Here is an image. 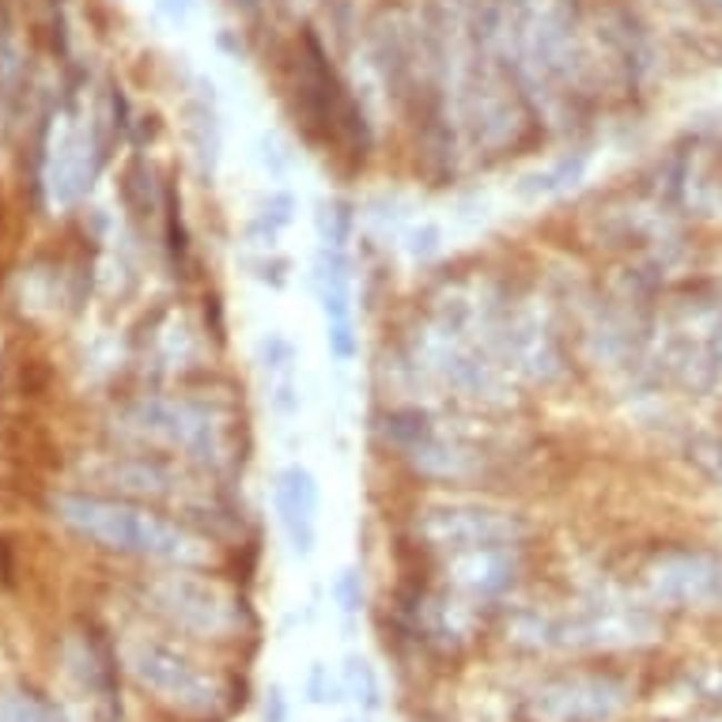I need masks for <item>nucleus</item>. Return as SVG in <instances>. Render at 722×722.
<instances>
[{
  "mask_svg": "<svg viewBox=\"0 0 722 722\" xmlns=\"http://www.w3.org/2000/svg\"><path fill=\"white\" fill-rule=\"evenodd\" d=\"M318 228H322L325 247H341L344 250V242H349V234H352V209L344 201L325 204L322 215H318Z\"/></svg>",
  "mask_w": 722,
  "mask_h": 722,
  "instance_id": "nucleus-19",
  "label": "nucleus"
},
{
  "mask_svg": "<svg viewBox=\"0 0 722 722\" xmlns=\"http://www.w3.org/2000/svg\"><path fill=\"white\" fill-rule=\"evenodd\" d=\"M273 503L277 519L284 527L288 541L299 556H311L314 538H318V481L311 469L303 465H284L273 484Z\"/></svg>",
  "mask_w": 722,
  "mask_h": 722,
  "instance_id": "nucleus-12",
  "label": "nucleus"
},
{
  "mask_svg": "<svg viewBox=\"0 0 722 722\" xmlns=\"http://www.w3.org/2000/svg\"><path fill=\"white\" fill-rule=\"evenodd\" d=\"M292 215H295V201H292V197H288V193H269V201L261 204L254 228L261 234H269V242H273L277 231H284L288 223H292Z\"/></svg>",
  "mask_w": 722,
  "mask_h": 722,
  "instance_id": "nucleus-18",
  "label": "nucleus"
},
{
  "mask_svg": "<svg viewBox=\"0 0 722 722\" xmlns=\"http://www.w3.org/2000/svg\"><path fill=\"white\" fill-rule=\"evenodd\" d=\"M450 579L473 598H500L514 583L511 549H473L450 556Z\"/></svg>",
  "mask_w": 722,
  "mask_h": 722,
  "instance_id": "nucleus-13",
  "label": "nucleus"
},
{
  "mask_svg": "<svg viewBox=\"0 0 722 722\" xmlns=\"http://www.w3.org/2000/svg\"><path fill=\"white\" fill-rule=\"evenodd\" d=\"M311 696H314L318 703L330 700V696H325V670H314V673H311Z\"/></svg>",
  "mask_w": 722,
  "mask_h": 722,
  "instance_id": "nucleus-23",
  "label": "nucleus"
},
{
  "mask_svg": "<svg viewBox=\"0 0 722 722\" xmlns=\"http://www.w3.org/2000/svg\"><path fill=\"white\" fill-rule=\"evenodd\" d=\"M654 598L689 609H722V556L703 549H670L646 564Z\"/></svg>",
  "mask_w": 722,
  "mask_h": 722,
  "instance_id": "nucleus-8",
  "label": "nucleus"
},
{
  "mask_svg": "<svg viewBox=\"0 0 722 722\" xmlns=\"http://www.w3.org/2000/svg\"><path fill=\"white\" fill-rule=\"evenodd\" d=\"M495 344L508 368L527 374L533 382H552L564 374V344H560L556 325L549 322L545 311L530 303L508 307L495 318Z\"/></svg>",
  "mask_w": 722,
  "mask_h": 722,
  "instance_id": "nucleus-6",
  "label": "nucleus"
},
{
  "mask_svg": "<svg viewBox=\"0 0 722 722\" xmlns=\"http://www.w3.org/2000/svg\"><path fill=\"white\" fill-rule=\"evenodd\" d=\"M318 295H322V314H325V341L337 360H352L360 352L352 325V277H349V258L341 247L318 250Z\"/></svg>",
  "mask_w": 722,
  "mask_h": 722,
  "instance_id": "nucleus-11",
  "label": "nucleus"
},
{
  "mask_svg": "<svg viewBox=\"0 0 722 722\" xmlns=\"http://www.w3.org/2000/svg\"><path fill=\"white\" fill-rule=\"evenodd\" d=\"M624 703V684L613 678H568L533 696L541 722H602Z\"/></svg>",
  "mask_w": 722,
  "mask_h": 722,
  "instance_id": "nucleus-10",
  "label": "nucleus"
},
{
  "mask_svg": "<svg viewBox=\"0 0 722 722\" xmlns=\"http://www.w3.org/2000/svg\"><path fill=\"white\" fill-rule=\"evenodd\" d=\"M337 602H341L344 613H355L363 602V590H360V575L355 571H344L341 579H337Z\"/></svg>",
  "mask_w": 722,
  "mask_h": 722,
  "instance_id": "nucleus-21",
  "label": "nucleus"
},
{
  "mask_svg": "<svg viewBox=\"0 0 722 722\" xmlns=\"http://www.w3.org/2000/svg\"><path fill=\"white\" fill-rule=\"evenodd\" d=\"M58 511L72 530L102 549L133 552V556H152V560L201 556L190 533L178 530L174 522L159 519L152 511L133 508V503L99 500V495H64Z\"/></svg>",
  "mask_w": 722,
  "mask_h": 722,
  "instance_id": "nucleus-2",
  "label": "nucleus"
},
{
  "mask_svg": "<svg viewBox=\"0 0 722 722\" xmlns=\"http://www.w3.org/2000/svg\"><path fill=\"white\" fill-rule=\"evenodd\" d=\"M443 234H439V228H431V223H424L417 234H412V254L417 258H435L439 250H443Z\"/></svg>",
  "mask_w": 722,
  "mask_h": 722,
  "instance_id": "nucleus-22",
  "label": "nucleus"
},
{
  "mask_svg": "<svg viewBox=\"0 0 722 722\" xmlns=\"http://www.w3.org/2000/svg\"><path fill=\"white\" fill-rule=\"evenodd\" d=\"M492 322L495 318H484L473 299H443L417 337L420 368L462 398L489 401V405L508 401V374L492 352Z\"/></svg>",
  "mask_w": 722,
  "mask_h": 722,
  "instance_id": "nucleus-1",
  "label": "nucleus"
},
{
  "mask_svg": "<svg viewBox=\"0 0 722 722\" xmlns=\"http://www.w3.org/2000/svg\"><path fill=\"white\" fill-rule=\"evenodd\" d=\"M387 439L401 454L409 458L417 469H424L431 477H465L473 473V450L462 447L458 439H450L447 431H439L435 420L420 409H393L387 412Z\"/></svg>",
  "mask_w": 722,
  "mask_h": 722,
  "instance_id": "nucleus-9",
  "label": "nucleus"
},
{
  "mask_svg": "<svg viewBox=\"0 0 722 722\" xmlns=\"http://www.w3.org/2000/svg\"><path fill=\"white\" fill-rule=\"evenodd\" d=\"M129 420L140 435H152L197 462L223 465L231 458L228 420L212 405H197L190 398H144L129 409Z\"/></svg>",
  "mask_w": 722,
  "mask_h": 722,
  "instance_id": "nucleus-3",
  "label": "nucleus"
},
{
  "mask_svg": "<svg viewBox=\"0 0 722 722\" xmlns=\"http://www.w3.org/2000/svg\"><path fill=\"white\" fill-rule=\"evenodd\" d=\"M684 458L700 477H708L711 484H722V435H711V431L689 435L684 439Z\"/></svg>",
  "mask_w": 722,
  "mask_h": 722,
  "instance_id": "nucleus-16",
  "label": "nucleus"
},
{
  "mask_svg": "<svg viewBox=\"0 0 722 722\" xmlns=\"http://www.w3.org/2000/svg\"><path fill=\"white\" fill-rule=\"evenodd\" d=\"M110 477L129 492L140 495H174L182 489V473L167 462H156V458H137V462H118L110 469Z\"/></svg>",
  "mask_w": 722,
  "mask_h": 722,
  "instance_id": "nucleus-14",
  "label": "nucleus"
},
{
  "mask_svg": "<svg viewBox=\"0 0 722 722\" xmlns=\"http://www.w3.org/2000/svg\"><path fill=\"white\" fill-rule=\"evenodd\" d=\"M583 174H586V152H568V156H560L556 163H549V167H541V171L522 178L519 190L527 197H556V193L571 190V185H579Z\"/></svg>",
  "mask_w": 722,
  "mask_h": 722,
  "instance_id": "nucleus-15",
  "label": "nucleus"
},
{
  "mask_svg": "<svg viewBox=\"0 0 722 722\" xmlns=\"http://www.w3.org/2000/svg\"><path fill=\"white\" fill-rule=\"evenodd\" d=\"M344 684H349V692L363 708H379V696H382L379 678H374V670L363 659H349V665H344Z\"/></svg>",
  "mask_w": 722,
  "mask_h": 722,
  "instance_id": "nucleus-17",
  "label": "nucleus"
},
{
  "mask_svg": "<svg viewBox=\"0 0 722 722\" xmlns=\"http://www.w3.org/2000/svg\"><path fill=\"white\" fill-rule=\"evenodd\" d=\"M4 722H58V719H53V711L42 708L39 700H20V703H12V708H8Z\"/></svg>",
  "mask_w": 722,
  "mask_h": 722,
  "instance_id": "nucleus-20",
  "label": "nucleus"
},
{
  "mask_svg": "<svg viewBox=\"0 0 722 722\" xmlns=\"http://www.w3.org/2000/svg\"><path fill=\"white\" fill-rule=\"evenodd\" d=\"M156 609L167 613L178 628L204 640H223L239 628V609L234 598L223 594L220 586L209 579H193V575H167L152 586Z\"/></svg>",
  "mask_w": 722,
  "mask_h": 722,
  "instance_id": "nucleus-7",
  "label": "nucleus"
},
{
  "mask_svg": "<svg viewBox=\"0 0 722 722\" xmlns=\"http://www.w3.org/2000/svg\"><path fill=\"white\" fill-rule=\"evenodd\" d=\"M417 533L439 552H473V549H514L530 533L527 519L489 503H431L420 511Z\"/></svg>",
  "mask_w": 722,
  "mask_h": 722,
  "instance_id": "nucleus-4",
  "label": "nucleus"
},
{
  "mask_svg": "<svg viewBox=\"0 0 722 722\" xmlns=\"http://www.w3.org/2000/svg\"><path fill=\"white\" fill-rule=\"evenodd\" d=\"M129 670H133V678L144 689H152L159 700H167L178 711L212 715L220 708V684L201 665H193L185 654H178L163 643H137L129 651Z\"/></svg>",
  "mask_w": 722,
  "mask_h": 722,
  "instance_id": "nucleus-5",
  "label": "nucleus"
}]
</instances>
